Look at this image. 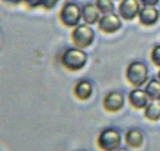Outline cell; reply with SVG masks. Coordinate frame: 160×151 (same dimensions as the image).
<instances>
[{
    "mask_svg": "<svg viewBox=\"0 0 160 151\" xmlns=\"http://www.w3.org/2000/svg\"><path fill=\"white\" fill-rule=\"evenodd\" d=\"M59 64L62 65L67 71L76 73L83 70L88 64V53L80 47H67L59 55Z\"/></svg>",
    "mask_w": 160,
    "mask_h": 151,
    "instance_id": "6da1fadb",
    "label": "cell"
},
{
    "mask_svg": "<svg viewBox=\"0 0 160 151\" xmlns=\"http://www.w3.org/2000/svg\"><path fill=\"white\" fill-rule=\"evenodd\" d=\"M125 77L133 87H141L148 81V67L142 61H132L126 67Z\"/></svg>",
    "mask_w": 160,
    "mask_h": 151,
    "instance_id": "7a4b0ae2",
    "label": "cell"
},
{
    "mask_svg": "<svg viewBox=\"0 0 160 151\" xmlns=\"http://www.w3.org/2000/svg\"><path fill=\"white\" fill-rule=\"evenodd\" d=\"M58 19L67 28H74L80 24L82 19V6H79L76 2L68 0L62 5L58 13Z\"/></svg>",
    "mask_w": 160,
    "mask_h": 151,
    "instance_id": "3957f363",
    "label": "cell"
},
{
    "mask_svg": "<svg viewBox=\"0 0 160 151\" xmlns=\"http://www.w3.org/2000/svg\"><path fill=\"white\" fill-rule=\"evenodd\" d=\"M122 145V134L114 128L102 129L97 138V147L101 151H114Z\"/></svg>",
    "mask_w": 160,
    "mask_h": 151,
    "instance_id": "277c9868",
    "label": "cell"
},
{
    "mask_svg": "<svg viewBox=\"0 0 160 151\" xmlns=\"http://www.w3.org/2000/svg\"><path fill=\"white\" fill-rule=\"evenodd\" d=\"M95 40V31L88 24H79L71 31V41L80 49L89 47Z\"/></svg>",
    "mask_w": 160,
    "mask_h": 151,
    "instance_id": "5b68a950",
    "label": "cell"
},
{
    "mask_svg": "<svg viewBox=\"0 0 160 151\" xmlns=\"http://www.w3.org/2000/svg\"><path fill=\"white\" fill-rule=\"evenodd\" d=\"M98 28L105 34L117 33L122 28V18L119 17V13H114V12L113 13H105L98 21Z\"/></svg>",
    "mask_w": 160,
    "mask_h": 151,
    "instance_id": "8992f818",
    "label": "cell"
},
{
    "mask_svg": "<svg viewBox=\"0 0 160 151\" xmlns=\"http://www.w3.org/2000/svg\"><path fill=\"white\" fill-rule=\"evenodd\" d=\"M119 17L125 21H132L138 18V13L141 11V3L139 0H122L119 7Z\"/></svg>",
    "mask_w": 160,
    "mask_h": 151,
    "instance_id": "52a82bcc",
    "label": "cell"
},
{
    "mask_svg": "<svg viewBox=\"0 0 160 151\" xmlns=\"http://www.w3.org/2000/svg\"><path fill=\"white\" fill-rule=\"evenodd\" d=\"M123 105H125V96L117 90L108 92L102 99L104 110L108 111V113H117L123 108Z\"/></svg>",
    "mask_w": 160,
    "mask_h": 151,
    "instance_id": "ba28073f",
    "label": "cell"
},
{
    "mask_svg": "<svg viewBox=\"0 0 160 151\" xmlns=\"http://www.w3.org/2000/svg\"><path fill=\"white\" fill-rule=\"evenodd\" d=\"M128 101H129V104H131L132 108H135V110H144V108L148 105L150 98L144 89L135 87V89H132L131 92H129Z\"/></svg>",
    "mask_w": 160,
    "mask_h": 151,
    "instance_id": "9c48e42d",
    "label": "cell"
},
{
    "mask_svg": "<svg viewBox=\"0 0 160 151\" xmlns=\"http://www.w3.org/2000/svg\"><path fill=\"white\" fill-rule=\"evenodd\" d=\"M160 18V12L157 11L156 6H142L141 11L138 13V19L141 25H145V27H151L154 25Z\"/></svg>",
    "mask_w": 160,
    "mask_h": 151,
    "instance_id": "30bf717a",
    "label": "cell"
},
{
    "mask_svg": "<svg viewBox=\"0 0 160 151\" xmlns=\"http://www.w3.org/2000/svg\"><path fill=\"white\" fill-rule=\"evenodd\" d=\"M82 19L88 25L98 24V21L101 19V12L98 11L95 3H85V5H82Z\"/></svg>",
    "mask_w": 160,
    "mask_h": 151,
    "instance_id": "8fae6325",
    "label": "cell"
},
{
    "mask_svg": "<svg viewBox=\"0 0 160 151\" xmlns=\"http://www.w3.org/2000/svg\"><path fill=\"white\" fill-rule=\"evenodd\" d=\"M92 92H93V86L89 80H79L73 87V93L74 96L79 101H88V99L92 96Z\"/></svg>",
    "mask_w": 160,
    "mask_h": 151,
    "instance_id": "7c38bea8",
    "label": "cell"
},
{
    "mask_svg": "<svg viewBox=\"0 0 160 151\" xmlns=\"http://www.w3.org/2000/svg\"><path fill=\"white\" fill-rule=\"evenodd\" d=\"M125 142L129 148H141L144 144V135L139 129H129L125 134Z\"/></svg>",
    "mask_w": 160,
    "mask_h": 151,
    "instance_id": "4fadbf2b",
    "label": "cell"
},
{
    "mask_svg": "<svg viewBox=\"0 0 160 151\" xmlns=\"http://www.w3.org/2000/svg\"><path fill=\"white\" fill-rule=\"evenodd\" d=\"M145 93L148 95L150 101H160V80L156 79H150L145 83Z\"/></svg>",
    "mask_w": 160,
    "mask_h": 151,
    "instance_id": "5bb4252c",
    "label": "cell"
},
{
    "mask_svg": "<svg viewBox=\"0 0 160 151\" xmlns=\"http://www.w3.org/2000/svg\"><path fill=\"white\" fill-rule=\"evenodd\" d=\"M144 117L150 122L160 120V101H150L148 105L144 108Z\"/></svg>",
    "mask_w": 160,
    "mask_h": 151,
    "instance_id": "9a60e30c",
    "label": "cell"
},
{
    "mask_svg": "<svg viewBox=\"0 0 160 151\" xmlns=\"http://www.w3.org/2000/svg\"><path fill=\"white\" fill-rule=\"evenodd\" d=\"M95 5H97L98 11L101 12L102 15L114 12V3H113V0H95Z\"/></svg>",
    "mask_w": 160,
    "mask_h": 151,
    "instance_id": "2e32d148",
    "label": "cell"
},
{
    "mask_svg": "<svg viewBox=\"0 0 160 151\" xmlns=\"http://www.w3.org/2000/svg\"><path fill=\"white\" fill-rule=\"evenodd\" d=\"M150 59H151V62H153L156 67L160 68V45L153 46L151 52H150Z\"/></svg>",
    "mask_w": 160,
    "mask_h": 151,
    "instance_id": "e0dca14e",
    "label": "cell"
},
{
    "mask_svg": "<svg viewBox=\"0 0 160 151\" xmlns=\"http://www.w3.org/2000/svg\"><path fill=\"white\" fill-rule=\"evenodd\" d=\"M58 2L59 0H42V7L46 9V11H52L58 5Z\"/></svg>",
    "mask_w": 160,
    "mask_h": 151,
    "instance_id": "ac0fdd59",
    "label": "cell"
},
{
    "mask_svg": "<svg viewBox=\"0 0 160 151\" xmlns=\"http://www.w3.org/2000/svg\"><path fill=\"white\" fill-rule=\"evenodd\" d=\"M22 3L27 6L28 9H37V7H42V0H24Z\"/></svg>",
    "mask_w": 160,
    "mask_h": 151,
    "instance_id": "d6986e66",
    "label": "cell"
},
{
    "mask_svg": "<svg viewBox=\"0 0 160 151\" xmlns=\"http://www.w3.org/2000/svg\"><path fill=\"white\" fill-rule=\"evenodd\" d=\"M139 3L142 6H157L159 0H139Z\"/></svg>",
    "mask_w": 160,
    "mask_h": 151,
    "instance_id": "ffe728a7",
    "label": "cell"
},
{
    "mask_svg": "<svg viewBox=\"0 0 160 151\" xmlns=\"http://www.w3.org/2000/svg\"><path fill=\"white\" fill-rule=\"evenodd\" d=\"M6 3H9V5H19V3H22L24 0H3Z\"/></svg>",
    "mask_w": 160,
    "mask_h": 151,
    "instance_id": "44dd1931",
    "label": "cell"
},
{
    "mask_svg": "<svg viewBox=\"0 0 160 151\" xmlns=\"http://www.w3.org/2000/svg\"><path fill=\"white\" fill-rule=\"evenodd\" d=\"M114 151H129V150H126V148H122V147H119L117 150H114Z\"/></svg>",
    "mask_w": 160,
    "mask_h": 151,
    "instance_id": "7402d4cb",
    "label": "cell"
},
{
    "mask_svg": "<svg viewBox=\"0 0 160 151\" xmlns=\"http://www.w3.org/2000/svg\"><path fill=\"white\" fill-rule=\"evenodd\" d=\"M157 79L160 80V68H159V73H157Z\"/></svg>",
    "mask_w": 160,
    "mask_h": 151,
    "instance_id": "603a6c76",
    "label": "cell"
}]
</instances>
